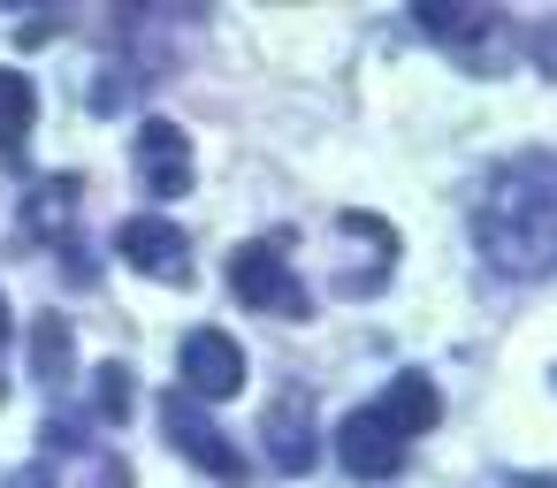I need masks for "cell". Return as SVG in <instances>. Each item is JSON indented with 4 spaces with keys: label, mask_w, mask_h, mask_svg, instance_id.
Wrapping results in <instances>:
<instances>
[{
    "label": "cell",
    "mask_w": 557,
    "mask_h": 488,
    "mask_svg": "<svg viewBox=\"0 0 557 488\" xmlns=\"http://www.w3.org/2000/svg\"><path fill=\"white\" fill-rule=\"evenodd\" d=\"M420 32H435V39H450V47H473V39L496 32V16H488V9H443V0H420Z\"/></svg>",
    "instance_id": "11"
},
{
    "label": "cell",
    "mask_w": 557,
    "mask_h": 488,
    "mask_svg": "<svg viewBox=\"0 0 557 488\" xmlns=\"http://www.w3.org/2000/svg\"><path fill=\"white\" fill-rule=\"evenodd\" d=\"M0 343H9V298H0Z\"/></svg>",
    "instance_id": "16"
},
{
    "label": "cell",
    "mask_w": 557,
    "mask_h": 488,
    "mask_svg": "<svg viewBox=\"0 0 557 488\" xmlns=\"http://www.w3.org/2000/svg\"><path fill=\"white\" fill-rule=\"evenodd\" d=\"M24 488H131V465H123L115 450H92V442H77V465H70L62 427H47V465H39Z\"/></svg>",
    "instance_id": "6"
},
{
    "label": "cell",
    "mask_w": 557,
    "mask_h": 488,
    "mask_svg": "<svg viewBox=\"0 0 557 488\" xmlns=\"http://www.w3.org/2000/svg\"><path fill=\"white\" fill-rule=\"evenodd\" d=\"M374 412H382V427H389L397 442H412V435H428V427L443 420V389H435L428 374H397V381L374 397Z\"/></svg>",
    "instance_id": "9"
},
{
    "label": "cell",
    "mask_w": 557,
    "mask_h": 488,
    "mask_svg": "<svg viewBox=\"0 0 557 488\" xmlns=\"http://www.w3.org/2000/svg\"><path fill=\"white\" fill-rule=\"evenodd\" d=\"M161 427L176 435V450L191 458V465H207L214 480H252V458L237 450V442H222V427L207 420V412H191V397H161Z\"/></svg>",
    "instance_id": "3"
},
{
    "label": "cell",
    "mask_w": 557,
    "mask_h": 488,
    "mask_svg": "<svg viewBox=\"0 0 557 488\" xmlns=\"http://www.w3.org/2000/svg\"><path fill=\"white\" fill-rule=\"evenodd\" d=\"M39 123V92L24 70H0V146H24V130Z\"/></svg>",
    "instance_id": "12"
},
{
    "label": "cell",
    "mask_w": 557,
    "mask_h": 488,
    "mask_svg": "<svg viewBox=\"0 0 557 488\" xmlns=\"http://www.w3.org/2000/svg\"><path fill=\"white\" fill-rule=\"evenodd\" d=\"M473 245L496 275H557V153H511L473 199Z\"/></svg>",
    "instance_id": "1"
},
{
    "label": "cell",
    "mask_w": 557,
    "mask_h": 488,
    "mask_svg": "<svg viewBox=\"0 0 557 488\" xmlns=\"http://www.w3.org/2000/svg\"><path fill=\"white\" fill-rule=\"evenodd\" d=\"M115 252L138 267V275H153V283H191V245H184V229L176 222H123L115 229Z\"/></svg>",
    "instance_id": "7"
},
{
    "label": "cell",
    "mask_w": 557,
    "mask_h": 488,
    "mask_svg": "<svg viewBox=\"0 0 557 488\" xmlns=\"http://www.w3.org/2000/svg\"><path fill=\"white\" fill-rule=\"evenodd\" d=\"M32 351H39V374H47V381L70 374V328H62V313H47V321L32 328Z\"/></svg>",
    "instance_id": "13"
},
{
    "label": "cell",
    "mask_w": 557,
    "mask_h": 488,
    "mask_svg": "<svg viewBox=\"0 0 557 488\" xmlns=\"http://www.w3.org/2000/svg\"><path fill=\"white\" fill-rule=\"evenodd\" d=\"M100 412H108V420L131 412V374H123V366H100Z\"/></svg>",
    "instance_id": "14"
},
{
    "label": "cell",
    "mask_w": 557,
    "mask_h": 488,
    "mask_svg": "<svg viewBox=\"0 0 557 488\" xmlns=\"http://www.w3.org/2000/svg\"><path fill=\"white\" fill-rule=\"evenodd\" d=\"M268 435H275V442H268V458H275L283 473H306V465H313V435H306V397H283V404H275V420H268Z\"/></svg>",
    "instance_id": "10"
},
{
    "label": "cell",
    "mask_w": 557,
    "mask_h": 488,
    "mask_svg": "<svg viewBox=\"0 0 557 488\" xmlns=\"http://www.w3.org/2000/svg\"><path fill=\"white\" fill-rule=\"evenodd\" d=\"M511 488H557V480H542V473H527V480H511Z\"/></svg>",
    "instance_id": "15"
},
{
    "label": "cell",
    "mask_w": 557,
    "mask_h": 488,
    "mask_svg": "<svg viewBox=\"0 0 557 488\" xmlns=\"http://www.w3.org/2000/svg\"><path fill=\"white\" fill-rule=\"evenodd\" d=\"M184 389H199L207 404L237 397V389H245V351H237L222 328H191V336H184Z\"/></svg>",
    "instance_id": "5"
},
{
    "label": "cell",
    "mask_w": 557,
    "mask_h": 488,
    "mask_svg": "<svg viewBox=\"0 0 557 488\" xmlns=\"http://www.w3.org/2000/svg\"><path fill=\"white\" fill-rule=\"evenodd\" d=\"M230 290H237L245 305L275 313V321H306V313H313V298H306V283L290 275L283 245H245V252L230 260Z\"/></svg>",
    "instance_id": "2"
},
{
    "label": "cell",
    "mask_w": 557,
    "mask_h": 488,
    "mask_svg": "<svg viewBox=\"0 0 557 488\" xmlns=\"http://www.w3.org/2000/svg\"><path fill=\"white\" fill-rule=\"evenodd\" d=\"M336 458H344L359 480H382V473H397V465H405V442L382 427V412H374V404H359V412L336 427Z\"/></svg>",
    "instance_id": "8"
},
{
    "label": "cell",
    "mask_w": 557,
    "mask_h": 488,
    "mask_svg": "<svg viewBox=\"0 0 557 488\" xmlns=\"http://www.w3.org/2000/svg\"><path fill=\"white\" fill-rule=\"evenodd\" d=\"M131 161H138V184H146L153 199H184V191H191V138H184L169 115L138 123V146H131Z\"/></svg>",
    "instance_id": "4"
}]
</instances>
